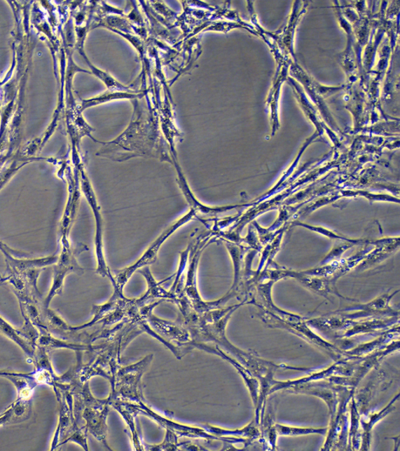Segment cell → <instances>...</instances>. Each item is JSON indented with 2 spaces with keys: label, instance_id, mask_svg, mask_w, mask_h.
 <instances>
[{
  "label": "cell",
  "instance_id": "1",
  "mask_svg": "<svg viewBox=\"0 0 400 451\" xmlns=\"http://www.w3.org/2000/svg\"><path fill=\"white\" fill-rule=\"evenodd\" d=\"M146 321L139 314L137 318L119 323L113 333L97 344L90 363L84 365L81 354H77L76 365L78 380L85 383L94 376L112 380L120 367V356L128 344L139 335L146 332Z\"/></svg>",
  "mask_w": 400,
  "mask_h": 451
},
{
  "label": "cell",
  "instance_id": "2",
  "mask_svg": "<svg viewBox=\"0 0 400 451\" xmlns=\"http://www.w3.org/2000/svg\"><path fill=\"white\" fill-rule=\"evenodd\" d=\"M71 384L74 397V416L76 426L85 428L108 450H111L106 441L107 417L110 412L109 398L98 400L90 391L89 382L79 381Z\"/></svg>",
  "mask_w": 400,
  "mask_h": 451
},
{
  "label": "cell",
  "instance_id": "3",
  "mask_svg": "<svg viewBox=\"0 0 400 451\" xmlns=\"http://www.w3.org/2000/svg\"><path fill=\"white\" fill-rule=\"evenodd\" d=\"M153 359V355H148L133 365L120 367L111 381L112 391L111 400H123L134 403L145 401L142 378Z\"/></svg>",
  "mask_w": 400,
  "mask_h": 451
},
{
  "label": "cell",
  "instance_id": "4",
  "mask_svg": "<svg viewBox=\"0 0 400 451\" xmlns=\"http://www.w3.org/2000/svg\"><path fill=\"white\" fill-rule=\"evenodd\" d=\"M146 321L153 331L159 336L158 340L171 350L177 359L194 349L191 332L179 321L172 322L163 320L152 313L146 316Z\"/></svg>",
  "mask_w": 400,
  "mask_h": 451
},
{
  "label": "cell",
  "instance_id": "5",
  "mask_svg": "<svg viewBox=\"0 0 400 451\" xmlns=\"http://www.w3.org/2000/svg\"><path fill=\"white\" fill-rule=\"evenodd\" d=\"M195 217H196V214L193 208H191V210H189L187 214L183 215L181 219L176 221L172 226L169 227L167 231L163 233L134 265L127 267L125 270L121 271L117 275V277L114 278V292L119 295H123V288L127 284V281L132 277V275L135 271H138L139 269L146 267L149 264H153L158 258L159 249L161 245L164 244V242L170 237L172 234L177 231L179 228L187 224L188 222L192 220Z\"/></svg>",
  "mask_w": 400,
  "mask_h": 451
},
{
  "label": "cell",
  "instance_id": "6",
  "mask_svg": "<svg viewBox=\"0 0 400 451\" xmlns=\"http://www.w3.org/2000/svg\"><path fill=\"white\" fill-rule=\"evenodd\" d=\"M109 398V397H108ZM111 406L116 409L125 419L132 434L133 445L137 450H145L146 446L140 439L139 434L135 427V419L139 415L134 403L123 400H111Z\"/></svg>",
  "mask_w": 400,
  "mask_h": 451
},
{
  "label": "cell",
  "instance_id": "7",
  "mask_svg": "<svg viewBox=\"0 0 400 451\" xmlns=\"http://www.w3.org/2000/svg\"><path fill=\"white\" fill-rule=\"evenodd\" d=\"M0 332L3 333L13 342H15L18 346L23 349V351L32 359L35 349H34L28 342H27L20 336L18 329L13 328L9 323L0 316Z\"/></svg>",
  "mask_w": 400,
  "mask_h": 451
},
{
  "label": "cell",
  "instance_id": "8",
  "mask_svg": "<svg viewBox=\"0 0 400 451\" xmlns=\"http://www.w3.org/2000/svg\"><path fill=\"white\" fill-rule=\"evenodd\" d=\"M11 408V423L19 422L28 419L30 410V399H20L13 403Z\"/></svg>",
  "mask_w": 400,
  "mask_h": 451
},
{
  "label": "cell",
  "instance_id": "9",
  "mask_svg": "<svg viewBox=\"0 0 400 451\" xmlns=\"http://www.w3.org/2000/svg\"><path fill=\"white\" fill-rule=\"evenodd\" d=\"M277 434L282 436H302L312 433L324 434L326 433V429H311V428H297L287 426L276 425L275 426Z\"/></svg>",
  "mask_w": 400,
  "mask_h": 451
}]
</instances>
